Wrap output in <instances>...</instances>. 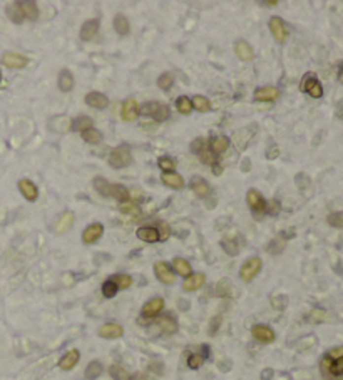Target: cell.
I'll return each mask as SVG.
<instances>
[{"mask_svg": "<svg viewBox=\"0 0 343 380\" xmlns=\"http://www.w3.org/2000/svg\"><path fill=\"white\" fill-rule=\"evenodd\" d=\"M19 191L22 193V196L27 201H35L39 196V189L31 179H20L19 181Z\"/></svg>", "mask_w": 343, "mask_h": 380, "instance_id": "cell-18", "label": "cell"}, {"mask_svg": "<svg viewBox=\"0 0 343 380\" xmlns=\"http://www.w3.org/2000/svg\"><path fill=\"white\" fill-rule=\"evenodd\" d=\"M136 235H137L139 240H142V242H146V243H156V242H159V240H161L159 230H158V228H154V226H141V228H137Z\"/></svg>", "mask_w": 343, "mask_h": 380, "instance_id": "cell-19", "label": "cell"}, {"mask_svg": "<svg viewBox=\"0 0 343 380\" xmlns=\"http://www.w3.org/2000/svg\"><path fill=\"white\" fill-rule=\"evenodd\" d=\"M191 189L198 198H206L207 194L211 193L209 184L206 183V179L200 178V176H194V178L191 179Z\"/></svg>", "mask_w": 343, "mask_h": 380, "instance_id": "cell-26", "label": "cell"}, {"mask_svg": "<svg viewBox=\"0 0 343 380\" xmlns=\"http://www.w3.org/2000/svg\"><path fill=\"white\" fill-rule=\"evenodd\" d=\"M144 116H149L151 119L158 121V122H164L171 116V111L166 104H161V103H156V101H151V103H146L139 109Z\"/></svg>", "mask_w": 343, "mask_h": 380, "instance_id": "cell-1", "label": "cell"}, {"mask_svg": "<svg viewBox=\"0 0 343 380\" xmlns=\"http://www.w3.org/2000/svg\"><path fill=\"white\" fill-rule=\"evenodd\" d=\"M80 360V352L77 348H70L64 353V357L59 360V369L61 370H72Z\"/></svg>", "mask_w": 343, "mask_h": 380, "instance_id": "cell-12", "label": "cell"}, {"mask_svg": "<svg viewBox=\"0 0 343 380\" xmlns=\"http://www.w3.org/2000/svg\"><path fill=\"white\" fill-rule=\"evenodd\" d=\"M111 196L116 198V200L121 201V203H128L129 198H131V194H129L128 189H126L124 186H121V184H112Z\"/></svg>", "mask_w": 343, "mask_h": 380, "instance_id": "cell-38", "label": "cell"}, {"mask_svg": "<svg viewBox=\"0 0 343 380\" xmlns=\"http://www.w3.org/2000/svg\"><path fill=\"white\" fill-rule=\"evenodd\" d=\"M122 119L124 121H136L139 116V105L136 103V99L129 97L122 103Z\"/></svg>", "mask_w": 343, "mask_h": 380, "instance_id": "cell-15", "label": "cell"}, {"mask_svg": "<svg viewBox=\"0 0 343 380\" xmlns=\"http://www.w3.org/2000/svg\"><path fill=\"white\" fill-rule=\"evenodd\" d=\"M221 322H223L221 315H216V316L211 318V322H209V335H216V332H218L219 327H221Z\"/></svg>", "mask_w": 343, "mask_h": 380, "instance_id": "cell-49", "label": "cell"}, {"mask_svg": "<svg viewBox=\"0 0 343 380\" xmlns=\"http://www.w3.org/2000/svg\"><path fill=\"white\" fill-rule=\"evenodd\" d=\"M92 184H94L96 191L101 194V196H111V191H112V184L109 183L104 176H96L92 179Z\"/></svg>", "mask_w": 343, "mask_h": 380, "instance_id": "cell-30", "label": "cell"}, {"mask_svg": "<svg viewBox=\"0 0 343 380\" xmlns=\"http://www.w3.org/2000/svg\"><path fill=\"white\" fill-rule=\"evenodd\" d=\"M0 82H2V72H0Z\"/></svg>", "mask_w": 343, "mask_h": 380, "instance_id": "cell-56", "label": "cell"}, {"mask_svg": "<svg viewBox=\"0 0 343 380\" xmlns=\"http://www.w3.org/2000/svg\"><path fill=\"white\" fill-rule=\"evenodd\" d=\"M216 293H218L219 297H230L231 295V281L228 280V278L219 280V283L216 285Z\"/></svg>", "mask_w": 343, "mask_h": 380, "instance_id": "cell-44", "label": "cell"}, {"mask_svg": "<svg viewBox=\"0 0 343 380\" xmlns=\"http://www.w3.org/2000/svg\"><path fill=\"white\" fill-rule=\"evenodd\" d=\"M207 146H209L211 153L213 154H221L224 153V151L230 147V139H228L226 136H214L209 139V142H207Z\"/></svg>", "mask_w": 343, "mask_h": 380, "instance_id": "cell-24", "label": "cell"}, {"mask_svg": "<svg viewBox=\"0 0 343 380\" xmlns=\"http://www.w3.org/2000/svg\"><path fill=\"white\" fill-rule=\"evenodd\" d=\"M206 281V275L205 273H193L188 278H184L183 281V290L184 291H196L200 290Z\"/></svg>", "mask_w": 343, "mask_h": 380, "instance_id": "cell-17", "label": "cell"}, {"mask_svg": "<svg viewBox=\"0 0 343 380\" xmlns=\"http://www.w3.org/2000/svg\"><path fill=\"white\" fill-rule=\"evenodd\" d=\"M72 225H74V213H72V211H64L56 223V233L59 235L67 233L72 228Z\"/></svg>", "mask_w": 343, "mask_h": 380, "instance_id": "cell-23", "label": "cell"}, {"mask_svg": "<svg viewBox=\"0 0 343 380\" xmlns=\"http://www.w3.org/2000/svg\"><path fill=\"white\" fill-rule=\"evenodd\" d=\"M97 31H99V20L97 19H91V20H86V22L82 24V27H80V40L87 42L91 39H94V37L97 35Z\"/></svg>", "mask_w": 343, "mask_h": 380, "instance_id": "cell-14", "label": "cell"}, {"mask_svg": "<svg viewBox=\"0 0 343 380\" xmlns=\"http://www.w3.org/2000/svg\"><path fill=\"white\" fill-rule=\"evenodd\" d=\"M57 84H59V89L62 92H70L74 89V75H72L69 69H62L61 72H59Z\"/></svg>", "mask_w": 343, "mask_h": 380, "instance_id": "cell-25", "label": "cell"}, {"mask_svg": "<svg viewBox=\"0 0 343 380\" xmlns=\"http://www.w3.org/2000/svg\"><path fill=\"white\" fill-rule=\"evenodd\" d=\"M246 201H248L249 208L255 211V213H265L266 208H268L263 194L258 191V189H249L246 193Z\"/></svg>", "mask_w": 343, "mask_h": 380, "instance_id": "cell-8", "label": "cell"}, {"mask_svg": "<svg viewBox=\"0 0 343 380\" xmlns=\"http://www.w3.org/2000/svg\"><path fill=\"white\" fill-rule=\"evenodd\" d=\"M117 291H119V288H117V285L114 283V281L109 278V280H105L103 283V295L104 298H114L117 295Z\"/></svg>", "mask_w": 343, "mask_h": 380, "instance_id": "cell-41", "label": "cell"}, {"mask_svg": "<svg viewBox=\"0 0 343 380\" xmlns=\"http://www.w3.org/2000/svg\"><path fill=\"white\" fill-rule=\"evenodd\" d=\"M206 358L201 355V353H191V355L188 357V367L191 370H198L201 369V365L205 364Z\"/></svg>", "mask_w": 343, "mask_h": 380, "instance_id": "cell-45", "label": "cell"}, {"mask_svg": "<svg viewBox=\"0 0 343 380\" xmlns=\"http://www.w3.org/2000/svg\"><path fill=\"white\" fill-rule=\"evenodd\" d=\"M161 181H163L166 186L172 188V189H183L184 188V179L181 174H177V173H163L161 174Z\"/></svg>", "mask_w": 343, "mask_h": 380, "instance_id": "cell-22", "label": "cell"}, {"mask_svg": "<svg viewBox=\"0 0 343 380\" xmlns=\"http://www.w3.org/2000/svg\"><path fill=\"white\" fill-rule=\"evenodd\" d=\"M172 82H174V75H172V72H163L158 79V86L164 91L169 89V87L172 86Z\"/></svg>", "mask_w": 343, "mask_h": 380, "instance_id": "cell-46", "label": "cell"}, {"mask_svg": "<svg viewBox=\"0 0 343 380\" xmlns=\"http://www.w3.org/2000/svg\"><path fill=\"white\" fill-rule=\"evenodd\" d=\"M260 270H261V258H258V256H251V258H248L243 265H241L240 278L248 283V281H251L253 278L260 273Z\"/></svg>", "mask_w": 343, "mask_h": 380, "instance_id": "cell-3", "label": "cell"}, {"mask_svg": "<svg viewBox=\"0 0 343 380\" xmlns=\"http://www.w3.org/2000/svg\"><path fill=\"white\" fill-rule=\"evenodd\" d=\"M119 209H121V213L128 214V216H133V218H139V216H141V209H139L136 205L129 203V201L128 203H121Z\"/></svg>", "mask_w": 343, "mask_h": 380, "instance_id": "cell-40", "label": "cell"}, {"mask_svg": "<svg viewBox=\"0 0 343 380\" xmlns=\"http://www.w3.org/2000/svg\"><path fill=\"white\" fill-rule=\"evenodd\" d=\"M114 29L119 35H128L129 31H131V25H129V20L126 19L124 15L119 14L114 17Z\"/></svg>", "mask_w": 343, "mask_h": 380, "instance_id": "cell-34", "label": "cell"}, {"mask_svg": "<svg viewBox=\"0 0 343 380\" xmlns=\"http://www.w3.org/2000/svg\"><path fill=\"white\" fill-rule=\"evenodd\" d=\"M327 357H330L332 360H338V358H342L343 357V347H335V348H332L328 352V355Z\"/></svg>", "mask_w": 343, "mask_h": 380, "instance_id": "cell-51", "label": "cell"}, {"mask_svg": "<svg viewBox=\"0 0 343 380\" xmlns=\"http://www.w3.org/2000/svg\"><path fill=\"white\" fill-rule=\"evenodd\" d=\"M328 223L335 228H343V211L340 213H332L328 216Z\"/></svg>", "mask_w": 343, "mask_h": 380, "instance_id": "cell-48", "label": "cell"}, {"mask_svg": "<svg viewBox=\"0 0 343 380\" xmlns=\"http://www.w3.org/2000/svg\"><path fill=\"white\" fill-rule=\"evenodd\" d=\"M272 377H273L272 369H266V370H263V374H261V380H272Z\"/></svg>", "mask_w": 343, "mask_h": 380, "instance_id": "cell-53", "label": "cell"}, {"mask_svg": "<svg viewBox=\"0 0 343 380\" xmlns=\"http://www.w3.org/2000/svg\"><path fill=\"white\" fill-rule=\"evenodd\" d=\"M327 372L330 375H342L343 374V357L338 358V360H330Z\"/></svg>", "mask_w": 343, "mask_h": 380, "instance_id": "cell-47", "label": "cell"}, {"mask_svg": "<svg viewBox=\"0 0 343 380\" xmlns=\"http://www.w3.org/2000/svg\"><path fill=\"white\" fill-rule=\"evenodd\" d=\"M279 154V149H278V146H273V147H270V151L266 153V156H268V159H274L276 156Z\"/></svg>", "mask_w": 343, "mask_h": 380, "instance_id": "cell-52", "label": "cell"}, {"mask_svg": "<svg viewBox=\"0 0 343 380\" xmlns=\"http://www.w3.org/2000/svg\"><path fill=\"white\" fill-rule=\"evenodd\" d=\"M20 7H22L25 20H37V17H39V7H37L35 2L25 0V2H20Z\"/></svg>", "mask_w": 343, "mask_h": 380, "instance_id": "cell-31", "label": "cell"}, {"mask_svg": "<svg viewBox=\"0 0 343 380\" xmlns=\"http://www.w3.org/2000/svg\"><path fill=\"white\" fill-rule=\"evenodd\" d=\"M2 62L3 66L10 67V69H22V67L27 66L29 59L22 56V54H17V52H5L2 56Z\"/></svg>", "mask_w": 343, "mask_h": 380, "instance_id": "cell-11", "label": "cell"}, {"mask_svg": "<svg viewBox=\"0 0 343 380\" xmlns=\"http://www.w3.org/2000/svg\"><path fill=\"white\" fill-rule=\"evenodd\" d=\"M191 104H193V107L196 109V111H200V112H207L211 109L209 99L205 97V96H194L193 99H191Z\"/></svg>", "mask_w": 343, "mask_h": 380, "instance_id": "cell-36", "label": "cell"}, {"mask_svg": "<svg viewBox=\"0 0 343 380\" xmlns=\"http://www.w3.org/2000/svg\"><path fill=\"white\" fill-rule=\"evenodd\" d=\"M201 350H203V352H201V355L205 357V358H207V357L211 355V352H209V347H207V345H203V347H201Z\"/></svg>", "mask_w": 343, "mask_h": 380, "instance_id": "cell-55", "label": "cell"}, {"mask_svg": "<svg viewBox=\"0 0 343 380\" xmlns=\"http://www.w3.org/2000/svg\"><path fill=\"white\" fill-rule=\"evenodd\" d=\"M104 235V226L101 223H91L82 233V242L86 244H92L96 243L101 236Z\"/></svg>", "mask_w": 343, "mask_h": 380, "instance_id": "cell-10", "label": "cell"}, {"mask_svg": "<svg viewBox=\"0 0 343 380\" xmlns=\"http://www.w3.org/2000/svg\"><path fill=\"white\" fill-rule=\"evenodd\" d=\"M158 166L159 170H163V173H172L176 170V161L168 156H163V158L158 159Z\"/></svg>", "mask_w": 343, "mask_h": 380, "instance_id": "cell-42", "label": "cell"}, {"mask_svg": "<svg viewBox=\"0 0 343 380\" xmlns=\"http://www.w3.org/2000/svg\"><path fill=\"white\" fill-rule=\"evenodd\" d=\"M253 97H255V101H260V103H266V101H276L279 97V91L273 86L258 87Z\"/></svg>", "mask_w": 343, "mask_h": 380, "instance_id": "cell-16", "label": "cell"}, {"mask_svg": "<svg viewBox=\"0 0 343 380\" xmlns=\"http://www.w3.org/2000/svg\"><path fill=\"white\" fill-rule=\"evenodd\" d=\"M111 280L117 285V288L119 290H126L133 285V278H131L129 275H114V276H111Z\"/></svg>", "mask_w": 343, "mask_h": 380, "instance_id": "cell-43", "label": "cell"}, {"mask_svg": "<svg viewBox=\"0 0 343 380\" xmlns=\"http://www.w3.org/2000/svg\"><path fill=\"white\" fill-rule=\"evenodd\" d=\"M86 104L94 109H105L109 105V99L103 92H89L86 94Z\"/></svg>", "mask_w": 343, "mask_h": 380, "instance_id": "cell-20", "label": "cell"}, {"mask_svg": "<svg viewBox=\"0 0 343 380\" xmlns=\"http://www.w3.org/2000/svg\"><path fill=\"white\" fill-rule=\"evenodd\" d=\"M270 32L272 35L274 37V40H278L279 44L286 40V35H288V31L285 27V22H283L279 17H272L270 19Z\"/></svg>", "mask_w": 343, "mask_h": 380, "instance_id": "cell-9", "label": "cell"}, {"mask_svg": "<svg viewBox=\"0 0 343 380\" xmlns=\"http://www.w3.org/2000/svg\"><path fill=\"white\" fill-rule=\"evenodd\" d=\"M302 91L303 92H308L311 97H315V99H320L321 96H323V87H321V84L318 79L315 77V74H307L305 75V79L302 81Z\"/></svg>", "mask_w": 343, "mask_h": 380, "instance_id": "cell-4", "label": "cell"}, {"mask_svg": "<svg viewBox=\"0 0 343 380\" xmlns=\"http://www.w3.org/2000/svg\"><path fill=\"white\" fill-rule=\"evenodd\" d=\"M99 335L107 340L121 339V337L124 335V328H122L119 323H104L103 327L99 328Z\"/></svg>", "mask_w": 343, "mask_h": 380, "instance_id": "cell-13", "label": "cell"}, {"mask_svg": "<svg viewBox=\"0 0 343 380\" xmlns=\"http://www.w3.org/2000/svg\"><path fill=\"white\" fill-rule=\"evenodd\" d=\"M251 335L255 337V340L261 342V344H272V342H274V339H276L273 328L263 323L255 325V327L251 328Z\"/></svg>", "mask_w": 343, "mask_h": 380, "instance_id": "cell-6", "label": "cell"}, {"mask_svg": "<svg viewBox=\"0 0 343 380\" xmlns=\"http://www.w3.org/2000/svg\"><path fill=\"white\" fill-rule=\"evenodd\" d=\"M82 139L87 144H101L103 142V133L96 128H91L82 133Z\"/></svg>", "mask_w": 343, "mask_h": 380, "instance_id": "cell-35", "label": "cell"}, {"mask_svg": "<svg viewBox=\"0 0 343 380\" xmlns=\"http://www.w3.org/2000/svg\"><path fill=\"white\" fill-rule=\"evenodd\" d=\"M176 109L179 111L181 114H184V116H188V114H191L193 111V104H191V99L186 96H179L176 99Z\"/></svg>", "mask_w": 343, "mask_h": 380, "instance_id": "cell-37", "label": "cell"}, {"mask_svg": "<svg viewBox=\"0 0 343 380\" xmlns=\"http://www.w3.org/2000/svg\"><path fill=\"white\" fill-rule=\"evenodd\" d=\"M103 372H104L103 364H101L99 360H94L86 367V372H84V375H86L87 380H96L103 375Z\"/></svg>", "mask_w": 343, "mask_h": 380, "instance_id": "cell-32", "label": "cell"}, {"mask_svg": "<svg viewBox=\"0 0 343 380\" xmlns=\"http://www.w3.org/2000/svg\"><path fill=\"white\" fill-rule=\"evenodd\" d=\"M159 325V328L163 332L166 333H174L177 330V323L174 318H171V315H164L161 316V318H158V322H156Z\"/></svg>", "mask_w": 343, "mask_h": 380, "instance_id": "cell-33", "label": "cell"}, {"mask_svg": "<svg viewBox=\"0 0 343 380\" xmlns=\"http://www.w3.org/2000/svg\"><path fill=\"white\" fill-rule=\"evenodd\" d=\"M164 308V300L161 297H154L151 298L149 302L144 303V307L141 308V315L144 318H154L158 316Z\"/></svg>", "mask_w": 343, "mask_h": 380, "instance_id": "cell-7", "label": "cell"}, {"mask_svg": "<svg viewBox=\"0 0 343 380\" xmlns=\"http://www.w3.org/2000/svg\"><path fill=\"white\" fill-rule=\"evenodd\" d=\"M223 248L226 250V253H230V255H236L240 250H238V244H235V243H230L226 240V242H223Z\"/></svg>", "mask_w": 343, "mask_h": 380, "instance_id": "cell-50", "label": "cell"}, {"mask_svg": "<svg viewBox=\"0 0 343 380\" xmlns=\"http://www.w3.org/2000/svg\"><path fill=\"white\" fill-rule=\"evenodd\" d=\"M131 163H133V154H131V149L126 144L114 147L111 154H109V164L112 168H126Z\"/></svg>", "mask_w": 343, "mask_h": 380, "instance_id": "cell-2", "label": "cell"}, {"mask_svg": "<svg viewBox=\"0 0 343 380\" xmlns=\"http://www.w3.org/2000/svg\"><path fill=\"white\" fill-rule=\"evenodd\" d=\"M172 272H176L179 276H186L193 275V268L189 265V261H186L184 258H174L172 260Z\"/></svg>", "mask_w": 343, "mask_h": 380, "instance_id": "cell-29", "label": "cell"}, {"mask_svg": "<svg viewBox=\"0 0 343 380\" xmlns=\"http://www.w3.org/2000/svg\"><path fill=\"white\" fill-rule=\"evenodd\" d=\"M235 52L236 56H238V59H241L243 62H248L253 59V47L248 44L246 40H238L235 45Z\"/></svg>", "mask_w": 343, "mask_h": 380, "instance_id": "cell-27", "label": "cell"}, {"mask_svg": "<svg viewBox=\"0 0 343 380\" xmlns=\"http://www.w3.org/2000/svg\"><path fill=\"white\" fill-rule=\"evenodd\" d=\"M261 5H265V7H276L278 5V0H265V2H261Z\"/></svg>", "mask_w": 343, "mask_h": 380, "instance_id": "cell-54", "label": "cell"}, {"mask_svg": "<svg viewBox=\"0 0 343 380\" xmlns=\"http://www.w3.org/2000/svg\"><path fill=\"white\" fill-rule=\"evenodd\" d=\"M92 124H94V122H92L91 117H87V116H77V117H74V119L70 121V129L74 131V133H84V131L94 128Z\"/></svg>", "mask_w": 343, "mask_h": 380, "instance_id": "cell-28", "label": "cell"}, {"mask_svg": "<svg viewBox=\"0 0 343 380\" xmlns=\"http://www.w3.org/2000/svg\"><path fill=\"white\" fill-rule=\"evenodd\" d=\"M154 275L161 283H164V285H172L176 281L174 272H172L171 267H169L166 261H156L154 263Z\"/></svg>", "mask_w": 343, "mask_h": 380, "instance_id": "cell-5", "label": "cell"}, {"mask_svg": "<svg viewBox=\"0 0 343 380\" xmlns=\"http://www.w3.org/2000/svg\"><path fill=\"white\" fill-rule=\"evenodd\" d=\"M109 372H111V377H112L114 380H131L129 372H128V370H126L122 365H117V364L111 365Z\"/></svg>", "mask_w": 343, "mask_h": 380, "instance_id": "cell-39", "label": "cell"}, {"mask_svg": "<svg viewBox=\"0 0 343 380\" xmlns=\"http://www.w3.org/2000/svg\"><path fill=\"white\" fill-rule=\"evenodd\" d=\"M5 14H7L8 19H10V22H14V24H22L24 20H25L24 12H22V7H20V2H10V3H7Z\"/></svg>", "mask_w": 343, "mask_h": 380, "instance_id": "cell-21", "label": "cell"}]
</instances>
